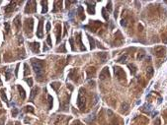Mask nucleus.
Listing matches in <instances>:
<instances>
[{
    "label": "nucleus",
    "instance_id": "nucleus-34",
    "mask_svg": "<svg viewBox=\"0 0 167 125\" xmlns=\"http://www.w3.org/2000/svg\"><path fill=\"white\" fill-rule=\"evenodd\" d=\"M4 29H5V34H9L10 33V25L9 23H5L4 24Z\"/></svg>",
    "mask_w": 167,
    "mask_h": 125
},
{
    "label": "nucleus",
    "instance_id": "nucleus-46",
    "mask_svg": "<svg viewBox=\"0 0 167 125\" xmlns=\"http://www.w3.org/2000/svg\"><path fill=\"white\" fill-rule=\"evenodd\" d=\"M18 69H19V64H17L16 69H15V77H17V76H18Z\"/></svg>",
    "mask_w": 167,
    "mask_h": 125
},
{
    "label": "nucleus",
    "instance_id": "nucleus-47",
    "mask_svg": "<svg viewBox=\"0 0 167 125\" xmlns=\"http://www.w3.org/2000/svg\"><path fill=\"white\" fill-rule=\"evenodd\" d=\"M19 43H23V38L19 37Z\"/></svg>",
    "mask_w": 167,
    "mask_h": 125
},
{
    "label": "nucleus",
    "instance_id": "nucleus-13",
    "mask_svg": "<svg viewBox=\"0 0 167 125\" xmlns=\"http://www.w3.org/2000/svg\"><path fill=\"white\" fill-rule=\"evenodd\" d=\"M15 6H16V2H10V3L5 7V12H6V13L13 12V10L15 9Z\"/></svg>",
    "mask_w": 167,
    "mask_h": 125
},
{
    "label": "nucleus",
    "instance_id": "nucleus-25",
    "mask_svg": "<svg viewBox=\"0 0 167 125\" xmlns=\"http://www.w3.org/2000/svg\"><path fill=\"white\" fill-rule=\"evenodd\" d=\"M129 104L127 103V102H124V103H122V106H121V112L122 113H126L127 111H128V109H129Z\"/></svg>",
    "mask_w": 167,
    "mask_h": 125
},
{
    "label": "nucleus",
    "instance_id": "nucleus-6",
    "mask_svg": "<svg viewBox=\"0 0 167 125\" xmlns=\"http://www.w3.org/2000/svg\"><path fill=\"white\" fill-rule=\"evenodd\" d=\"M32 5V1H29V2H27V6H26V8H25V12L26 13H31V12H37V6H36V2L35 1H33V6H31Z\"/></svg>",
    "mask_w": 167,
    "mask_h": 125
},
{
    "label": "nucleus",
    "instance_id": "nucleus-44",
    "mask_svg": "<svg viewBox=\"0 0 167 125\" xmlns=\"http://www.w3.org/2000/svg\"><path fill=\"white\" fill-rule=\"evenodd\" d=\"M46 30H47V32H50V22H48V23H47Z\"/></svg>",
    "mask_w": 167,
    "mask_h": 125
},
{
    "label": "nucleus",
    "instance_id": "nucleus-16",
    "mask_svg": "<svg viewBox=\"0 0 167 125\" xmlns=\"http://www.w3.org/2000/svg\"><path fill=\"white\" fill-rule=\"evenodd\" d=\"M86 4H88V13L91 14V15H94L95 14V4L93 3H89V2H85Z\"/></svg>",
    "mask_w": 167,
    "mask_h": 125
},
{
    "label": "nucleus",
    "instance_id": "nucleus-3",
    "mask_svg": "<svg viewBox=\"0 0 167 125\" xmlns=\"http://www.w3.org/2000/svg\"><path fill=\"white\" fill-rule=\"evenodd\" d=\"M77 106L80 110H84L85 108V98L82 96V88L79 91L78 98H77Z\"/></svg>",
    "mask_w": 167,
    "mask_h": 125
},
{
    "label": "nucleus",
    "instance_id": "nucleus-42",
    "mask_svg": "<svg viewBox=\"0 0 167 125\" xmlns=\"http://www.w3.org/2000/svg\"><path fill=\"white\" fill-rule=\"evenodd\" d=\"M69 42H70V44H71V49L74 51V50H75V47H74V41H73V38H70V39H69Z\"/></svg>",
    "mask_w": 167,
    "mask_h": 125
},
{
    "label": "nucleus",
    "instance_id": "nucleus-19",
    "mask_svg": "<svg viewBox=\"0 0 167 125\" xmlns=\"http://www.w3.org/2000/svg\"><path fill=\"white\" fill-rule=\"evenodd\" d=\"M14 25L16 26V28H17L18 30L21 29V17H20L19 15L14 19Z\"/></svg>",
    "mask_w": 167,
    "mask_h": 125
},
{
    "label": "nucleus",
    "instance_id": "nucleus-29",
    "mask_svg": "<svg viewBox=\"0 0 167 125\" xmlns=\"http://www.w3.org/2000/svg\"><path fill=\"white\" fill-rule=\"evenodd\" d=\"M24 110H25L26 112H30V113H34V112H35L34 107H33V106H31V105H27V106H25V107H24Z\"/></svg>",
    "mask_w": 167,
    "mask_h": 125
},
{
    "label": "nucleus",
    "instance_id": "nucleus-45",
    "mask_svg": "<svg viewBox=\"0 0 167 125\" xmlns=\"http://www.w3.org/2000/svg\"><path fill=\"white\" fill-rule=\"evenodd\" d=\"M162 40H163L164 43H167V35H164V36L162 37Z\"/></svg>",
    "mask_w": 167,
    "mask_h": 125
},
{
    "label": "nucleus",
    "instance_id": "nucleus-21",
    "mask_svg": "<svg viewBox=\"0 0 167 125\" xmlns=\"http://www.w3.org/2000/svg\"><path fill=\"white\" fill-rule=\"evenodd\" d=\"M60 82H52L51 84H50V87L55 91V92H57L58 91V89L60 88Z\"/></svg>",
    "mask_w": 167,
    "mask_h": 125
},
{
    "label": "nucleus",
    "instance_id": "nucleus-7",
    "mask_svg": "<svg viewBox=\"0 0 167 125\" xmlns=\"http://www.w3.org/2000/svg\"><path fill=\"white\" fill-rule=\"evenodd\" d=\"M55 35H56V43H59L61 39V26L60 24L55 25Z\"/></svg>",
    "mask_w": 167,
    "mask_h": 125
},
{
    "label": "nucleus",
    "instance_id": "nucleus-37",
    "mask_svg": "<svg viewBox=\"0 0 167 125\" xmlns=\"http://www.w3.org/2000/svg\"><path fill=\"white\" fill-rule=\"evenodd\" d=\"M121 25H122L123 27H127V26H128V20L123 18L122 21H121Z\"/></svg>",
    "mask_w": 167,
    "mask_h": 125
},
{
    "label": "nucleus",
    "instance_id": "nucleus-32",
    "mask_svg": "<svg viewBox=\"0 0 167 125\" xmlns=\"http://www.w3.org/2000/svg\"><path fill=\"white\" fill-rule=\"evenodd\" d=\"M127 58H128V55H123V56H121V57L117 60V62H119V63H125L126 60H127Z\"/></svg>",
    "mask_w": 167,
    "mask_h": 125
},
{
    "label": "nucleus",
    "instance_id": "nucleus-24",
    "mask_svg": "<svg viewBox=\"0 0 167 125\" xmlns=\"http://www.w3.org/2000/svg\"><path fill=\"white\" fill-rule=\"evenodd\" d=\"M42 5H43V10H42V13L43 14H46L48 12V1H41Z\"/></svg>",
    "mask_w": 167,
    "mask_h": 125
},
{
    "label": "nucleus",
    "instance_id": "nucleus-10",
    "mask_svg": "<svg viewBox=\"0 0 167 125\" xmlns=\"http://www.w3.org/2000/svg\"><path fill=\"white\" fill-rule=\"evenodd\" d=\"M86 73H87L88 78H93L96 75V69L94 67H88L86 69Z\"/></svg>",
    "mask_w": 167,
    "mask_h": 125
},
{
    "label": "nucleus",
    "instance_id": "nucleus-14",
    "mask_svg": "<svg viewBox=\"0 0 167 125\" xmlns=\"http://www.w3.org/2000/svg\"><path fill=\"white\" fill-rule=\"evenodd\" d=\"M76 41L78 42V44H79V46H80V50H81V51H85V50H86V49H85V46L83 45V43H82V41H81V34H80V33H78V34H77Z\"/></svg>",
    "mask_w": 167,
    "mask_h": 125
},
{
    "label": "nucleus",
    "instance_id": "nucleus-20",
    "mask_svg": "<svg viewBox=\"0 0 167 125\" xmlns=\"http://www.w3.org/2000/svg\"><path fill=\"white\" fill-rule=\"evenodd\" d=\"M61 4H62V1H54V8L52 10V12H56L58 10L61 9Z\"/></svg>",
    "mask_w": 167,
    "mask_h": 125
},
{
    "label": "nucleus",
    "instance_id": "nucleus-50",
    "mask_svg": "<svg viewBox=\"0 0 167 125\" xmlns=\"http://www.w3.org/2000/svg\"><path fill=\"white\" fill-rule=\"evenodd\" d=\"M4 120H5V118H2V119H1V121H0V125H3V122H4Z\"/></svg>",
    "mask_w": 167,
    "mask_h": 125
},
{
    "label": "nucleus",
    "instance_id": "nucleus-52",
    "mask_svg": "<svg viewBox=\"0 0 167 125\" xmlns=\"http://www.w3.org/2000/svg\"><path fill=\"white\" fill-rule=\"evenodd\" d=\"M0 84H1V79H0Z\"/></svg>",
    "mask_w": 167,
    "mask_h": 125
},
{
    "label": "nucleus",
    "instance_id": "nucleus-39",
    "mask_svg": "<svg viewBox=\"0 0 167 125\" xmlns=\"http://www.w3.org/2000/svg\"><path fill=\"white\" fill-rule=\"evenodd\" d=\"M107 9H108L109 12H112V9H113V8H112V2H111V1H109V2L107 3Z\"/></svg>",
    "mask_w": 167,
    "mask_h": 125
},
{
    "label": "nucleus",
    "instance_id": "nucleus-8",
    "mask_svg": "<svg viewBox=\"0 0 167 125\" xmlns=\"http://www.w3.org/2000/svg\"><path fill=\"white\" fill-rule=\"evenodd\" d=\"M110 77V72H109V68L108 67H105V68H103V70L101 71V73H100V80H105V79H107V78H109Z\"/></svg>",
    "mask_w": 167,
    "mask_h": 125
},
{
    "label": "nucleus",
    "instance_id": "nucleus-2",
    "mask_svg": "<svg viewBox=\"0 0 167 125\" xmlns=\"http://www.w3.org/2000/svg\"><path fill=\"white\" fill-rule=\"evenodd\" d=\"M114 73H115V75H116V77H117V79H118L119 81H124V80H126V73H125V71H124L121 67L115 66V67H114Z\"/></svg>",
    "mask_w": 167,
    "mask_h": 125
},
{
    "label": "nucleus",
    "instance_id": "nucleus-51",
    "mask_svg": "<svg viewBox=\"0 0 167 125\" xmlns=\"http://www.w3.org/2000/svg\"><path fill=\"white\" fill-rule=\"evenodd\" d=\"M14 125H21V123L19 122V121H17V122H15V124Z\"/></svg>",
    "mask_w": 167,
    "mask_h": 125
},
{
    "label": "nucleus",
    "instance_id": "nucleus-23",
    "mask_svg": "<svg viewBox=\"0 0 167 125\" xmlns=\"http://www.w3.org/2000/svg\"><path fill=\"white\" fill-rule=\"evenodd\" d=\"M87 38H88V39H89V42H90V48L91 49H94L95 48V40H94V38H92V37H90L89 35H87Z\"/></svg>",
    "mask_w": 167,
    "mask_h": 125
},
{
    "label": "nucleus",
    "instance_id": "nucleus-31",
    "mask_svg": "<svg viewBox=\"0 0 167 125\" xmlns=\"http://www.w3.org/2000/svg\"><path fill=\"white\" fill-rule=\"evenodd\" d=\"M28 75H30V70H29L28 64L25 63L24 64V76H28Z\"/></svg>",
    "mask_w": 167,
    "mask_h": 125
},
{
    "label": "nucleus",
    "instance_id": "nucleus-11",
    "mask_svg": "<svg viewBox=\"0 0 167 125\" xmlns=\"http://www.w3.org/2000/svg\"><path fill=\"white\" fill-rule=\"evenodd\" d=\"M39 91H40V88H39V87H35V88L32 89V91H31V96H30V101H32V102L34 101V99H35V97L38 95Z\"/></svg>",
    "mask_w": 167,
    "mask_h": 125
},
{
    "label": "nucleus",
    "instance_id": "nucleus-22",
    "mask_svg": "<svg viewBox=\"0 0 167 125\" xmlns=\"http://www.w3.org/2000/svg\"><path fill=\"white\" fill-rule=\"evenodd\" d=\"M128 67L130 68L132 75H135V73H136V71H137V69H136L135 65H134V64H128Z\"/></svg>",
    "mask_w": 167,
    "mask_h": 125
},
{
    "label": "nucleus",
    "instance_id": "nucleus-4",
    "mask_svg": "<svg viewBox=\"0 0 167 125\" xmlns=\"http://www.w3.org/2000/svg\"><path fill=\"white\" fill-rule=\"evenodd\" d=\"M33 26H34V20L32 18H29L25 22V32L28 36L31 37L32 32H33Z\"/></svg>",
    "mask_w": 167,
    "mask_h": 125
},
{
    "label": "nucleus",
    "instance_id": "nucleus-36",
    "mask_svg": "<svg viewBox=\"0 0 167 125\" xmlns=\"http://www.w3.org/2000/svg\"><path fill=\"white\" fill-rule=\"evenodd\" d=\"M56 51L57 52H66V49H65V44H62L61 45V47H58L57 49H56Z\"/></svg>",
    "mask_w": 167,
    "mask_h": 125
},
{
    "label": "nucleus",
    "instance_id": "nucleus-12",
    "mask_svg": "<svg viewBox=\"0 0 167 125\" xmlns=\"http://www.w3.org/2000/svg\"><path fill=\"white\" fill-rule=\"evenodd\" d=\"M37 37L39 38H43V37H44V35H43V21H40V23H39V27L37 30Z\"/></svg>",
    "mask_w": 167,
    "mask_h": 125
},
{
    "label": "nucleus",
    "instance_id": "nucleus-5",
    "mask_svg": "<svg viewBox=\"0 0 167 125\" xmlns=\"http://www.w3.org/2000/svg\"><path fill=\"white\" fill-rule=\"evenodd\" d=\"M165 53H166V47H165V46L159 45V46H156V47L154 48V54H155V56L158 57V58L163 57V56L165 55Z\"/></svg>",
    "mask_w": 167,
    "mask_h": 125
},
{
    "label": "nucleus",
    "instance_id": "nucleus-15",
    "mask_svg": "<svg viewBox=\"0 0 167 125\" xmlns=\"http://www.w3.org/2000/svg\"><path fill=\"white\" fill-rule=\"evenodd\" d=\"M77 13H78V16L80 18V20H84L85 19V16H84V10H83V7L82 6H78L77 8Z\"/></svg>",
    "mask_w": 167,
    "mask_h": 125
},
{
    "label": "nucleus",
    "instance_id": "nucleus-27",
    "mask_svg": "<svg viewBox=\"0 0 167 125\" xmlns=\"http://www.w3.org/2000/svg\"><path fill=\"white\" fill-rule=\"evenodd\" d=\"M48 100H49V109H51L52 108V104H53V99L50 95L48 96Z\"/></svg>",
    "mask_w": 167,
    "mask_h": 125
},
{
    "label": "nucleus",
    "instance_id": "nucleus-48",
    "mask_svg": "<svg viewBox=\"0 0 167 125\" xmlns=\"http://www.w3.org/2000/svg\"><path fill=\"white\" fill-rule=\"evenodd\" d=\"M67 88H69V90H70V91H72V90H73V87H72L70 84H68V85H67Z\"/></svg>",
    "mask_w": 167,
    "mask_h": 125
},
{
    "label": "nucleus",
    "instance_id": "nucleus-43",
    "mask_svg": "<svg viewBox=\"0 0 167 125\" xmlns=\"http://www.w3.org/2000/svg\"><path fill=\"white\" fill-rule=\"evenodd\" d=\"M47 42L49 43L50 46H52V43H51V38H50V36H48V38H47Z\"/></svg>",
    "mask_w": 167,
    "mask_h": 125
},
{
    "label": "nucleus",
    "instance_id": "nucleus-41",
    "mask_svg": "<svg viewBox=\"0 0 167 125\" xmlns=\"http://www.w3.org/2000/svg\"><path fill=\"white\" fill-rule=\"evenodd\" d=\"M25 81L28 83V85L30 86V87H32L33 86V80H32V78H29V79H25Z\"/></svg>",
    "mask_w": 167,
    "mask_h": 125
},
{
    "label": "nucleus",
    "instance_id": "nucleus-38",
    "mask_svg": "<svg viewBox=\"0 0 167 125\" xmlns=\"http://www.w3.org/2000/svg\"><path fill=\"white\" fill-rule=\"evenodd\" d=\"M18 112H19V110H18L17 108H13V110H12V116H13V117H16V116L18 115Z\"/></svg>",
    "mask_w": 167,
    "mask_h": 125
},
{
    "label": "nucleus",
    "instance_id": "nucleus-18",
    "mask_svg": "<svg viewBox=\"0 0 167 125\" xmlns=\"http://www.w3.org/2000/svg\"><path fill=\"white\" fill-rule=\"evenodd\" d=\"M98 57L101 59V62H106V60H107V58H108V54L106 53V52H99L98 54Z\"/></svg>",
    "mask_w": 167,
    "mask_h": 125
},
{
    "label": "nucleus",
    "instance_id": "nucleus-49",
    "mask_svg": "<svg viewBox=\"0 0 167 125\" xmlns=\"http://www.w3.org/2000/svg\"><path fill=\"white\" fill-rule=\"evenodd\" d=\"M154 123H156V125H160V120H159V119H156V121H155Z\"/></svg>",
    "mask_w": 167,
    "mask_h": 125
},
{
    "label": "nucleus",
    "instance_id": "nucleus-40",
    "mask_svg": "<svg viewBox=\"0 0 167 125\" xmlns=\"http://www.w3.org/2000/svg\"><path fill=\"white\" fill-rule=\"evenodd\" d=\"M68 24H67V22H65L64 23V33H63V36H66V33H67V29H68Z\"/></svg>",
    "mask_w": 167,
    "mask_h": 125
},
{
    "label": "nucleus",
    "instance_id": "nucleus-53",
    "mask_svg": "<svg viewBox=\"0 0 167 125\" xmlns=\"http://www.w3.org/2000/svg\"><path fill=\"white\" fill-rule=\"evenodd\" d=\"M166 3H167V1H166Z\"/></svg>",
    "mask_w": 167,
    "mask_h": 125
},
{
    "label": "nucleus",
    "instance_id": "nucleus-26",
    "mask_svg": "<svg viewBox=\"0 0 167 125\" xmlns=\"http://www.w3.org/2000/svg\"><path fill=\"white\" fill-rule=\"evenodd\" d=\"M153 68L151 67V66H149L148 68H147V70H146V76L148 77V78H151L152 76H153Z\"/></svg>",
    "mask_w": 167,
    "mask_h": 125
},
{
    "label": "nucleus",
    "instance_id": "nucleus-30",
    "mask_svg": "<svg viewBox=\"0 0 167 125\" xmlns=\"http://www.w3.org/2000/svg\"><path fill=\"white\" fill-rule=\"evenodd\" d=\"M11 69L10 68H7L6 69V71H5V77H6V80L8 81V80H10V78H11Z\"/></svg>",
    "mask_w": 167,
    "mask_h": 125
},
{
    "label": "nucleus",
    "instance_id": "nucleus-33",
    "mask_svg": "<svg viewBox=\"0 0 167 125\" xmlns=\"http://www.w3.org/2000/svg\"><path fill=\"white\" fill-rule=\"evenodd\" d=\"M102 16H103V18H104L106 21H108V20H109V14H107V12H106V9H105V8H103V9H102Z\"/></svg>",
    "mask_w": 167,
    "mask_h": 125
},
{
    "label": "nucleus",
    "instance_id": "nucleus-28",
    "mask_svg": "<svg viewBox=\"0 0 167 125\" xmlns=\"http://www.w3.org/2000/svg\"><path fill=\"white\" fill-rule=\"evenodd\" d=\"M0 94H1V98H2V100H3L5 102H7V103H8L7 97H6V95H5V90H4V89H1V90H0Z\"/></svg>",
    "mask_w": 167,
    "mask_h": 125
},
{
    "label": "nucleus",
    "instance_id": "nucleus-35",
    "mask_svg": "<svg viewBox=\"0 0 167 125\" xmlns=\"http://www.w3.org/2000/svg\"><path fill=\"white\" fill-rule=\"evenodd\" d=\"M144 55H145L144 51H143V50H140V52L137 53V59H138V60H141V59L144 57Z\"/></svg>",
    "mask_w": 167,
    "mask_h": 125
},
{
    "label": "nucleus",
    "instance_id": "nucleus-9",
    "mask_svg": "<svg viewBox=\"0 0 167 125\" xmlns=\"http://www.w3.org/2000/svg\"><path fill=\"white\" fill-rule=\"evenodd\" d=\"M30 49L34 52V53H40V43L39 42H31L29 44Z\"/></svg>",
    "mask_w": 167,
    "mask_h": 125
},
{
    "label": "nucleus",
    "instance_id": "nucleus-17",
    "mask_svg": "<svg viewBox=\"0 0 167 125\" xmlns=\"http://www.w3.org/2000/svg\"><path fill=\"white\" fill-rule=\"evenodd\" d=\"M17 89H18V91H19V94H20L21 99H22V100H25V99H26V93H25V90L23 89V87H22L21 85H18V86H17Z\"/></svg>",
    "mask_w": 167,
    "mask_h": 125
},
{
    "label": "nucleus",
    "instance_id": "nucleus-1",
    "mask_svg": "<svg viewBox=\"0 0 167 125\" xmlns=\"http://www.w3.org/2000/svg\"><path fill=\"white\" fill-rule=\"evenodd\" d=\"M31 64L32 67L35 71V73L37 74V78L39 81L43 80V76H44V67H45V61L41 60V59H36V58H32L31 59Z\"/></svg>",
    "mask_w": 167,
    "mask_h": 125
}]
</instances>
